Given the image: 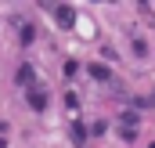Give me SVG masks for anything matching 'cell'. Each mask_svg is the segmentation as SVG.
<instances>
[{
    "label": "cell",
    "instance_id": "6da1fadb",
    "mask_svg": "<svg viewBox=\"0 0 155 148\" xmlns=\"http://www.w3.org/2000/svg\"><path fill=\"white\" fill-rule=\"evenodd\" d=\"M47 11L54 15V22H61V25H69L72 22V11L65 7V4H47Z\"/></svg>",
    "mask_w": 155,
    "mask_h": 148
},
{
    "label": "cell",
    "instance_id": "7a4b0ae2",
    "mask_svg": "<svg viewBox=\"0 0 155 148\" xmlns=\"http://www.w3.org/2000/svg\"><path fill=\"white\" fill-rule=\"evenodd\" d=\"M29 94H33V105H36V109H43V90H29Z\"/></svg>",
    "mask_w": 155,
    "mask_h": 148
}]
</instances>
